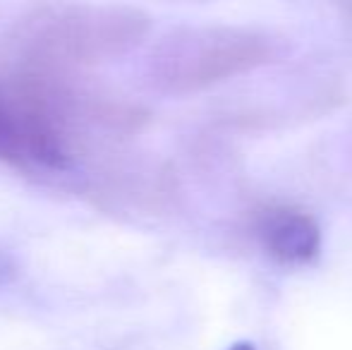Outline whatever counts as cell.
<instances>
[{"instance_id": "obj_1", "label": "cell", "mask_w": 352, "mask_h": 350, "mask_svg": "<svg viewBox=\"0 0 352 350\" xmlns=\"http://www.w3.org/2000/svg\"><path fill=\"white\" fill-rule=\"evenodd\" d=\"M142 122L140 108L72 89L53 70L0 77V161L10 166L65 171L89 130L127 135Z\"/></svg>"}, {"instance_id": "obj_2", "label": "cell", "mask_w": 352, "mask_h": 350, "mask_svg": "<svg viewBox=\"0 0 352 350\" xmlns=\"http://www.w3.org/2000/svg\"><path fill=\"white\" fill-rule=\"evenodd\" d=\"M148 32V17L125 5L51 3L29 12L14 29L24 67L53 70L96 65L125 56Z\"/></svg>"}, {"instance_id": "obj_3", "label": "cell", "mask_w": 352, "mask_h": 350, "mask_svg": "<svg viewBox=\"0 0 352 350\" xmlns=\"http://www.w3.org/2000/svg\"><path fill=\"white\" fill-rule=\"evenodd\" d=\"M266 34L242 27H187L168 34L148 56V80L158 91L195 94L271 63Z\"/></svg>"}, {"instance_id": "obj_4", "label": "cell", "mask_w": 352, "mask_h": 350, "mask_svg": "<svg viewBox=\"0 0 352 350\" xmlns=\"http://www.w3.org/2000/svg\"><path fill=\"white\" fill-rule=\"evenodd\" d=\"M256 233L264 250L280 264H307L321 250L319 223L300 209H269L261 214Z\"/></svg>"}, {"instance_id": "obj_5", "label": "cell", "mask_w": 352, "mask_h": 350, "mask_svg": "<svg viewBox=\"0 0 352 350\" xmlns=\"http://www.w3.org/2000/svg\"><path fill=\"white\" fill-rule=\"evenodd\" d=\"M230 350H256V348L252 346V343H247V341H245V343H235V346H232Z\"/></svg>"}]
</instances>
